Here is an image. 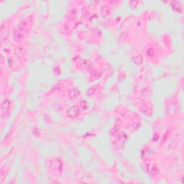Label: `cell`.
<instances>
[{
	"mask_svg": "<svg viewBox=\"0 0 184 184\" xmlns=\"http://www.w3.org/2000/svg\"><path fill=\"white\" fill-rule=\"evenodd\" d=\"M80 94V91L78 90V89H76V88H73V89H71L70 92H69V96L71 99H75L76 97L79 96Z\"/></svg>",
	"mask_w": 184,
	"mask_h": 184,
	"instance_id": "cell-5",
	"label": "cell"
},
{
	"mask_svg": "<svg viewBox=\"0 0 184 184\" xmlns=\"http://www.w3.org/2000/svg\"><path fill=\"white\" fill-rule=\"evenodd\" d=\"M50 167L52 168V170H58L59 168H61L62 164L59 160H50Z\"/></svg>",
	"mask_w": 184,
	"mask_h": 184,
	"instance_id": "cell-2",
	"label": "cell"
},
{
	"mask_svg": "<svg viewBox=\"0 0 184 184\" xmlns=\"http://www.w3.org/2000/svg\"><path fill=\"white\" fill-rule=\"evenodd\" d=\"M133 58L137 59V61L135 62L136 64H140V63L142 62V58H141V57H140V56H135V57H133Z\"/></svg>",
	"mask_w": 184,
	"mask_h": 184,
	"instance_id": "cell-10",
	"label": "cell"
},
{
	"mask_svg": "<svg viewBox=\"0 0 184 184\" xmlns=\"http://www.w3.org/2000/svg\"><path fill=\"white\" fill-rule=\"evenodd\" d=\"M23 38H24V35L22 32H17V31L14 32V39L16 42H20L23 40Z\"/></svg>",
	"mask_w": 184,
	"mask_h": 184,
	"instance_id": "cell-3",
	"label": "cell"
},
{
	"mask_svg": "<svg viewBox=\"0 0 184 184\" xmlns=\"http://www.w3.org/2000/svg\"><path fill=\"white\" fill-rule=\"evenodd\" d=\"M148 171L150 172V174H152V175H155V174H157V172H158V170H157V168L156 167H155V166H149Z\"/></svg>",
	"mask_w": 184,
	"mask_h": 184,
	"instance_id": "cell-7",
	"label": "cell"
},
{
	"mask_svg": "<svg viewBox=\"0 0 184 184\" xmlns=\"http://www.w3.org/2000/svg\"><path fill=\"white\" fill-rule=\"evenodd\" d=\"M147 53H148V55L149 56H151V53H152V55L154 54L153 50H152V49H151V48H149V49H148V52H147Z\"/></svg>",
	"mask_w": 184,
	"mask_h": 184,
	"instance_id": "cell-11",
	"label": "cell"
},
{
	"mask_svg": "<svg viewBox=\"0 0 184 184\" xmlns=\"http://www.w3.org/2000/svg\"><path fill=\"white\" fill-rule=\"evenodd\" d=\"M81 107L84 110H86V109H88V103L86 101H82V102L81 103Z\"/></svg>",
	"mask_w": 184,
	"mask_h": 184,
	"instance_id": "cell-9",
	"label": "cell"
},
{
	"mask_svg": "<svg viewBox=\"0 0 184 184\" xmlns=\"http://www.w3.org/2000/svg\"><path fill=\"white\" fill-rule=\"evenodd\" d=\"M15 56H16L17 57L21 58L22 56H23V54H24V50H23V48H22V47H20V46L16 47V48L15 49Z\"/></svg>",
	"mask_w": 184,
	"mask_h": 184,
	"instance_id": "cell-4",
	"label": "cell"
},
{
	"mask_svg": "<svg viewBox=\"0 0 184 184\" xmlns=\"http://www.w3.org/2000/svg\"><path fill=\"white\" fill-rule=\"evenodd\" d=\"M28 27V24L27 22L25 21H22V22H20V24H19V28H20L21 30H25Z\"/></svg>",
	"mask_w": 184,
	"mask_h": 184,
	"instance_id": "cell-8",
	"label": "cell"
},
{
	"mask_svg": "<svg viewBox=\"0 0 184 184\" xmlns=\"http://www.w3.org/2000/svg\"><path fill=\"white\" fill-rule=\"evenodd\" d=\"M79 113V110L75 106H73V107H71L70 108L68 109L67 110V115H68L69 117H75Z\"/></svg>",
	"mask_w": 184,
	"mask_h": 184,
	"instance_id": "cell-1",
	"label": "cell"
},
{
	"mask_svg": "<svg viewBox=\"0 0 184 184\" xmlns=\"http://www.w3.org/2000/svg\"><path fill=\"white\" fill-rule=\"evenodd\" d=\"M9 107H10L9 101L7 99H5V100L4 101V102L2 104V112L8 111L9 109Z\"/></svg>",
	"mask_w": 184,
	"mask_h": 184,
	"instance_id": "cell-6",
	"label": "cell"
}]
</instances>
